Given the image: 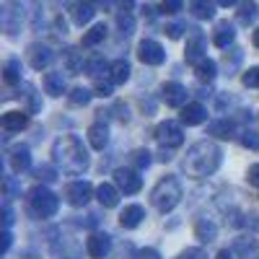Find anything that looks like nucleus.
I'll use <instances>...</instances> for the list:
<instances>
[{
	"label": "nucleus",
	"mask_w": 259,
	"mask_h": 259,
	"mask_svg": "<svg viewBox=\"0 0 259 259\" xmlns=\"http://www.w3.org/2000/svg\"><path fill=\"white\" fill-rule=\"evenodd\" d=\"M104 36H106V26H104V24L91 26L89 31L83 34V47H96L99 41H104Z\"/></svg>",
	"instance_id": "30"
},
{
	"label": "nucleus",
	"mask_w": 259,
	"mask_h": 259,
	"mask_svg": "<svg viewBox=\"0 0 259 259\" xmlns=\"http://www.w3.org/2000/svg\"><path fill=\"white\" fill-rule=\"evenodd\" d=\"M11 241H13V236H11V231L6 228V231H3V249H0L3 254H8V249H11Z\"/></svg>",
	"instance_id": "48"
},
{
	"label": "nucleus",
	"mask_w": 259,
	"mask_h": 259,
	"mask_svg": "<svg viewBox=\"0 0 259 259\" xmlns=\"http://www.w3.org/2000/svg\"><path fill=\"white\" fill-rule=\"evenodd\" d=\"M96 96H101V99H109L112 96V80L109 83H104V80H96Z\"/></svg>",
	"instance_id": "43"
},
{
	"label": "nucleus",
	"mask_w": 259,
	"mask_h": 259,
	"mask_svg": "<svg viewBox=\"0 0 259 259\" xmlns=\"http://www.w3.org/2000/svg\"><path fill=\"white\" fill-rule=\"evenodd\" d=\"M256 16H259L256 3H254V0H244L241 8H239V24L249 26V24H254V21H256Z\"/></svg>",
	"instance_id": "29"
},
{
	"label": "nucleus",
	"mask_w": 259,
	"mask_h": 259,
	"mask_svg": "<svg viewBox=\"0 0 259 259\" xmlns=\"http://www.w3.org/2000/svg\"><path fill=\"white\" fill-rule=\"evenodd\" d=\"M91 96H94V94H91L89 89H73V91L68 94V99H70L73 106H85V104L91 101Z\"/></svg>",
	"instance_id": "33"
},
{
	"label": "nucleus",
	"mask_w": 259,
	"mask_h": 259,
	"mask_svg": "<svg viewBox=\"0 0 259 259\" xmlns=\"http://www.w3.org/2000/svg\"><path fill=\"white\" fill-rule=\"evenodd\" d=\"M215 259H233V254H231L228 249H221V251H218V256H215Z\"/></svg>",
	"instance_id": "50"
},
{
	"label": "nucleus",
	"mask_w": 259,
	"mask_h": 259,
	"mask_svg": "<svg viewBox=\"0 0 259 259\" xmlns=\"http://www.w3.org/2000/svg\"><path fill=\"white\" fill-rule=\"evenodd\" d=\"M177 259H207L205 249H197V246H192V249H184Z\"/></svg>",
	"instance_id": "40"
},
{
	"label": "nucleus",
	"mask_w": 259,
	"mask_h": 259,
	"mask_svg": "<svg viewBox=\"0 0 259 259\" xmlns=\"http://www.w3.org/2000/svg\"><path fill=\"white\" fill-rule=\"evenodd\" d=\"M135 259H161V254H158L156 249H140V251L135 254Z\"/></svg>",
	"instance_id": "45"
},
{
	"label": "nucleus",
	"mask_w": 259,
	"mask_h": 259,
	"mask_svg": "<svg viewBox=\"0 0 259 259\" xmlns=\"http://www.w3.org/2000/svg\"><path fill=\"white\" fill-rule=\"evenodd\" d=\"M251 249H254L251 239L246 241V236H241V239H236V251H239L241 256H249V254H251Z\"/></svg>",
	"instance_id": "41"
},
{
	"label": "nucleus",
	"mask_w": 259,
	"mask_h": 259,
	"mask_svg": "<svg viewBox=\"0 0 259 259\" xmlns=\"http://www.w3.org/2000/svg\"><path fill=\"white\" fill-rule=\"evenodd\" d=\"M89 143H91L94 150H104L106 143H109V130L104 124H91L89 127Z\"/></svg>",
	"instance_id": "23"
},
{
	"label": "nucleus",
	"mask_w": 259,
	"mask_h": 259,
	"mask_svg": "<svg viewBox=\"0 0 259 259\" xmlns=\"http://www.w3.org/2000/svg\"><path fill=\"white\" fill-rule=\"evenodd\" d=\"M0 124H3L6 133H21V130L29 124V114H24V112H8V114H3Z\"/></svg>",
	"instance_id": "19"
},
{
	"label": "nucleus",
	"mask_w": 259,
	"mask_h": 259,
	"mask_svg": "<svg viewBox=\"0 0 259 259\" xmlns=\"http://www.w3.org/2000/svg\"><path fill=\"white\" fill-rule=\"evenodd\" d=\"M182 200V184L177 177H163L153 192H150V205H153L158 212H171Z\"/></svg>",
	"instance_id": "3"
},
{
	"label": "nucleus",
	"mask_w": 259,
	"mask_h": 259,
	"mask_svg": "<svg viewBox=\"0 0 259 259\" xmlns=\"http://www.w3.org/2000/svg\"><path fill=\"white\" fill-rule=\"evenodd\" d=\"M96 197H99V202L104 207H117V202H119V187L104 182V184L96 187Z\"/></svg>",
	"instance_id": "20"
},
{
	"label": "nucleus",
	"mask_w": 259,
	"mask_h": 259,
	"mask_svg": "<svg viewBox=\"0 0 259 259\" xmlns=\"http://www.w3.org/2000/svg\"><path fill=\"white\" fill-rule=\"evenodd\" d=\"M3 80L8 83V85H13V83H21V60H8L6 62V68H3Z\"/></svg>",
	"instance_id": "31"
},
{
	"label": "nucleus",
	"mask_w": 259,
	"mask_h": 259,
	"mask_svg": "<svg viewBox=\"0 0 259 259\" xmlns=\"http://www.w3.org/2000/svg\"><path fill=\"white\" fill-rule=\"evenodd\" d=\"M26 57H29V65L34 70H45V68H50V62L55 60V52L47 47V45H29V50H26Z\"/></svg>",
	"instance_id": "9"
},
{
	"label": "nucleus",
	"mask_w": 259,
	"mask_h": 259,
	"mask_svg": "<svg viewBox=\"0 0 259 259\" xmlns=\"http://www.w3.org/2000/svg\"><path fill=\"white\" fill-rule=\"evenodd\" d=\"M182 31H184V26H182V24H168V26H166V34H168L171 39H179V36H182Z\"/></svg>",
	"instance_id": "46"
},
{
	"label": "nucleus",
	"mask_w": 259,
	"mask_h": 259,
	"mask_svg": "<svg viewBox=\"0 0 259 259\" xmlns=\"http://www.w3.org/2000/svg\"><path fill=\"white\" fill-rule=\"evenodd\" d=\"M207 133L215 135V138H221V140H231L233 133H236V124H233L231 119H218V122H212V124L207 127Z\"/></svg>",
	"instance_id": "24"
},
{
	"label": "nucleus",
	"mask_w": 259,
	"mask_h": 259,
	"mask_svg": "<svg viewBox=\"0 0 259 259\" xmlns=\"http://www.w3.org/2000/svg\"><path fill=\"white\" fill-rule=\"evenodd\" d=\"M52 158L70 177H80L89 168V150L83 148V140L78 135H62L52 145Z\"/></svg>",
	"instance_id": "1"
},
{
	"label": "nucleus",
	"mask_w": 259,
	"mask_h": 259,
	"mask_svg": "<svg viewBox=\"0 0 259 259\" xmlns=\"http://www.w3.org/2000/svg\"><path fill=\"white\" fill-rule=\"evenodd\" d=\"M36 179H41V182H55V179H57V171H55L52 166H39V168H36Z\"/></svg>",
	"instance_id": "39"
},
{
	"label": "nucleus",
	"mask_w": 259,
	"mask_h": 259,
	"mask_svg": "<svg viewBox=\"0 0 259 259\" xmlns=\"http://www.w3.org/2000/svg\"><path fill=\"white\" fill-rule=\"evenodd\" d=\"M0 24H3V31L8 36H16L21 31V24H24V6H21V0H6L3 8H0Z\"/></svg>",
	"instance_id": "5"
},
{
	"label": "nucleus",
	"mask_w": 259,
	"mask_h": 259,
	"mask_svg": "<svg viewBox=\"0 0 259 259\" xmlns=\"http://www.w3.org/2000/svg\"><path fill=\"white\" fill-rule=\"evenodd\" d=\"M207 119V109L202 104H184V109H182V122L187 124V127H192V124H202Z\"/></svg>",
	"instance_id": "15"
},
{
	"label": "nucleus",
	"mask_w": 259,
	"mask_h": 259,
	"mask_svg": "<svg viewBox=\"0 0 259 259\" xmlns=\"http://www.w3.org/2000/svg\"><path fill=\"white\" fill-rule=\"evenodd\" d=\"M130 161H133V166L138 171H145L150 166V153H148V150H135V153L130 156Z\"/></svg>",
	"instance_id": "35"
},
{
	"label": "nucleus",
	"mask_w": 259,
	"mask_h": 259,
	"mask_svg": "<svg viewBox=\"0 0 259 259\" xmlns=\"http://www.w3.org/2000/svg\"><path fill=\"white\" fill-rule=\"evenodd\" d=\"M8 161H11L13 174H24V171L31 166V153H29V148H16L13 153L8 156Z\"/></svg>",
	"instance_id": "21"
},
{
	"label": "nucleus",
	"mask_w": 259,
	"mask_h": 259,
	"mask_svg": "<svg viewBox=\"0 0 259 259\" xmlns=\"http://www.w3.org/2000/svg\"><path fill=\"white\" fill-rule=\"evenodd\" d=\"M3 223H6V228H11V226H13V212H11V205H8V200L3 202Z\"/></svg>",
	"instance_id": "47"
},
{
	"label": "nucleus",
	"mask_w": 259,
	"mask_h": 259,
	"mask_svg": "<svg viewBox=\"0 0 259 259\" xmlns=\"http://www.w3.org/2000/svg\"><path fill=\"white\" fill-rule=\"evenodd\" d=\"M85 251L91 259H104L112 251V236L109 233H94L89 241H85Z\"/></svg>",
	"instance_id": "11"
},
{
	"label": "nucleus",
	"mask_w": 259,
	"mask_h": 259,
	"mask_svg": "<svg viewBox=\"0 0 259 259\" xmlns=\"http://www.w3.org/2000/svg\"><path fill=\"white\" fill-rule=\"evenodd\" d=\"M60 207L57 194L47 187H34L26 197V210L34 215V218H52Z\"/></svg>",
	"instance_id": "4"
},
{
	"label": "nucleus",
	"mask_w": 259,
	"mask_h": 259,
	"mask_svg": "<svg viewBox=\"0 0 259 259\" xmlns=\"http://www.w3.org/2000/svg\"><path fill=\"white\" fill-rule=\"evenodd\" d=\"M21 259H39V254H34V251H26V254H21Z\"/></svg>",
	"instance_id": "52"
},
{
	"label": "nucleus",
	"mask_w": 259,
	"mask_h": 259,
	"mask_svg": "<svg viewBox=\"0 0 259 259\" xmlns=\"http://www.w3.org/2000/svg\"><path fill=\"white\" fill-rule=\"evenodd\" d=\"M205 57H207V55H205V39H202L200 34L192 36V39L187 41V62H189V65H200Z\"/></svg>",
	"instance_id": "17"
},
{
	"label": "nucleus",
	"mask_w": 259,
	"mask_h": 259,
	"mask_svg": "<svg viewBox=\"0 0 259 259\" xmlns=\"http://www.w3.org/2000/svg\"><path fill=\"white\" fill-rule=\"evenodd\" d=\"M24 89H26V99H29V114L39 112L41 109V101L36 99V89H34V85H24Z\"/></svg>",
	"instance_id": "36"
},
{
	"label": "nucleus",
	"mask_w": 259,
	"mask_h": 259,
	"mask_svg": "<svg viewBox=\"0 0 259 259\" xmlns=\"http://www.w3.org/2000/svg\"><path fill=\"white\" fill-rule=\"evenodd\" d=\"M241 80H244L246 89H259V68H249Z\"/></svg>",
	"instance_id": "37"
},
{
	"label": "nucleus",
	"mask_w": 259,
	"mask_h": 259,
	"mask_svg": "<svg viewBox=\"0 0 259 259\" xmlns=\"http://www.w3.org/2000/svg\"><path fill=\"white\" fill-rule=\"evenodd\" d=\"M62 60H65V70H68V73H73V75H78V73H83V70H85V60H83V52H78L75 47L65 50V52H62Z\"/></svg>",
	"instance_id": "18"
},
{
	"label": "nucleus",
	"mask_w": 259,
	"mask_h": 259,
	"mask_svg": "<svg viewBox=\"0 0 259 259\" xmlns=\"http://www.w3.org/2000/svg\"><path fill=\"white\" fill-rule=\"evenodd\" d=\"M130 78V62L127 60H114L112 65H109V80L114 83V85H119V83H124Z\"/></svg>",
	"instance_id": "26"
},
{
	"label": "nucleus",
	"mask_w": 259,
	"mask_h": 259,
	"mask_svg": "<svg viewBox=\"0 0 259 259\" xmlns=\"http://www.w3.org/2000/svg\"><path fill=\"white\" fill-rule=\"evenodd\" d=\"M182 6H184V0H163V3H161L163 13H179Z\"/></svg>",
	"instance_id": "42"
},
{
	"label": "nucleus",
	"mask_w": 259,
	"mask_h": 259,
	"mask_svg": "<svg viewBox=\"0 0 259 259\" xmlns=\"http://www.w3.org/2000/svg\"><path fill=\"white\" fill-rule=\"evenodd\" d=\"M104 70H109V65H106L104 57H91V60H85V73L89 75H99Z\"/></svg>",
	"instance_id": "34"
},
{
	"label": "nucleus",
	"mask_w": 259,
	"mask_h": 259,
	"mask_svg": "<svg viewBox=\"0 0 259 259\" xmlns=\"http://www.w3.org/2000/svg\"><path fill=\"white\" fill-rule=\"evenodd\" d=\"M215 3H218V0H189V11H192L194 18L207 21V18L215 16Z\"/></svg>",
	"instance_id": "22"
},
{
	"label": "nucleus",
	"mask_w": 259,
	"mask_h": 259,
	"mask_svg": "<svg viewBox=\"0 0 259 259\" xmlns=\"http://www.w3.org/2000/svg\"><path fill=\"white\" fill-rule=\"evenodd\" d=\"M133 6H135V0H119V8L122 11H133Z\"/></svg>",
	"instance_id": "49"
},
{
	"label": "nucleus",
	"mask_w": 259,
	"mask_h": 259,
	"mask_svg": "<svg viewBox=\"0 0 259 259\" xmlns=\"http://www.w3.org/2000/svg\"><path fill=\"white\" fill-rule=\"evenodd\" d=\"M161 99L166 101V106H184L187 104V89L177 80H168L161 89Z\"/></svg>",
	"instance_id": "12"
},
{
	"label": "nucleus",
	"mask_w": 259,
	"mask_h": 259,
	"mask_svg": "<svg viewBox=\"0 0 259 259\" xmlns=\"http://www.w3.org/2000/svg\"><path fill=\"white\" fill-rule=\"evenodd\" d=\"M117 26L122 29L124 36L133 34V29H135V18H133V13H130V11H119V13H117Z\"/></svg>",
	"instance_id": "32"
},
{
	"label": "nucleus",
	"mask_w": 259,
	"mask_h": 259,
	"mask_svg": "<svg viewBox=\"0 0 259 259\" xmlns=\"http://www.w3.org/2000/svg\"><path fill=\"white\" fill-rule=\"evenodd\" d=\"M156 140L161 143V148H179L182 143H184V130H182V124L179 122H174V119H166V122H161L158 124V130H156Z\"/></svg>",
	"instance_id": "6"
},
{
	"label": "nucleus",
	"mask_w": 259,
	"mask_h": 259,
	"mask_svg": "<svg viewBox=\"0 0 259 259\" xmlns=\"http://www.w3.org/2000/svg\"><path fill=\"white\" fill-rule=\"evenodd\" d=\"M223 161V153H221V148L210 143V140H200V143H194L189 150H187V156H184V171L192 177V179H205L210 174H215L218 171Z\"/></svg>",
	"instance_id": "2"
},
{
	"label": "nucleus",
	"mask_w": 259,
	"mask_h": 259,
	"mask_svg": "<svg viewBox=\"0 0 259 259\" xmlns=\"http://www.w3.org/2000/svg\"><path fill=\"white\" fill-rule=\"evenodd\" d=\"M246 179H249V184H251V187H256V189H259V163L249 166V171H246Z\"/></svg>",
	"instance_id": "44"
},
{
	"label": "nucleus",
	"mask_w": 259,
	"mask_h": 259,
	"mask_svg": "<svg viewBox=\"0 0 259 259\" xmlns=\"http://www.w3.org/2000/svg\"><path fill=\"white\" fill-rule=\"evenodd\" d=\"M241 145L249 148V150H256L259 148V135L254 133V130H246V133L241 135Z\"/></svg>",
	"instance_id": "38"
},
{
	"label": "nucleus",
	"mask_w": 259,
	"mask_h": 259,
	"mask_svg": "<svg viewBox=\"0 0 259 259\" xmlns=\"http://www.w3.org/2000/svg\"><path fill=\"white\" fill-rule=\"evenodd\" d=\"M143 218H145V210H143L140 205H127V207L119 212L122 228H138V226L143 223Z\"/></svg>",
	"instance_id": "16"
},
{
	"label": "nucleus",
	"mask_w": 259,
	"mask_h": 259,
	"mask_svg": "<svg viewBox=\"0 0 259 259\" xmlns=\"http://www.w3.org/2000/svg\"><path fill=\"white\" fill-rule=\"evenodd\" d=\"M114 182H117V187L124 192V194H135V192H140V187H143V179L138 177V168L133 171V168H117L114 171Z\"/></svg>",
	"instance_id": "10"
},
{
	"label": "nucleus",
	"mask_w": 259,
	"mask_h": 259,
	"mask_svg": "<svg viewBox=\"0 0 259 259\" xmlns=\"http://www.w3.org/2000/svg\"><path fill=\"white\" fill-rule=\"evenodd\" d=\"M194 233H197L200 241L210 244V241H215V236H218V226H215L212 221H207V218H202V221H197V226H194Z\"/></svg>",
	"instance_id": "25"
},
{
	"label": "nucleus",
	"mask_w": 259,
	"mask_h": 259,
	"mask_svg": "<svg viewBox=\"0 0 259 259\" xmlns=\"http://www.w3.org/2000/svg\"><path fill=\"white\" fill-rule=\"evenodd\" d=\"M91 197H94V187L89 182H70L68 187H65V200H68L73 207L89 205Z\"/></svg>",
	"instance_id": "7"
},
{
	"label": "nucleus",
	"mask_w": 259,
	"mask_h": 259,
	"mask_svg": "<svg viewBox=\"0 0 259 259\" xmlns=\"http://www.w3.org/2000/svg\"><path fill=\"white\" fill-rule=\"evenodd\" d=\"M236 3H241V0H218V6L228 8V6H236Z\"/></svg>",
	"instance_id": "51"
},
{
	"label": "nucleus",
	"mask_w": 259,
	"mask_h": 259,
	"mask_svg": "<svg viewBox=\"0 0 259 259\" xmlns=\"http://www.w3.org/2000/svg\"><path fill=\"white\" fill-rule=\"evenodd\" d=\"M70 16H73L75 26H85V24H91V18L96 16V6L91 0H75L73 8H70Z\"/></svg>",
	"instance_id": "13"
},
{
	"label": "nucleus",
	"mask_w": 259,
	"mask_h": 259,
	"mask_svg": "<svg viewBox=\"0 0 259 259\" xmlns=\"http://www.w3.org/2000/svg\"><path fill=\"white\" fill-rule=\"evenodd\" d=\"M251 41H254V47H259V29L254 31V36H251Z\"/></svg>",
	"instance_id": "53"
},
{
	"label": "nucleus",
	"mask_w": 259,
	"mask_h": 259,
	"mask_svg": "<svg viewBox=\"0 0 259 259\" xmlns=\"http://www.w3.org/2000/svg\"><path fill=\"white\" fill-rule=\"evenodd\" d=\"M138 57H140L143 65H161L166 60V50L156 39H143L138 45Z\"/></svg>",
	"instance_id": "8"
},
{
	"label": "nucleus",
	"mask_w": 259,
	"mask_h": 259,
	"mask_svg": "<svg viewBox=\"0 0 259 259\" xmlns=\"http://www.w3.org/2000/svg\"><path fill=\"white\" fill-rule=\"evenodd\" d=\"M194 75H197V80H202V83H210V80H215V75H218V65L205 57L200 65H194Z\"/></svg>",
	"instance_id": "28"
},
{
	"label": "nucleus",
	"mask_w": 259,
	"mask_h": 259,
	"mask_svg": "<svg viewBox=\"0 0 259 259\" xmlns=\"http://www.w3.org/2000/svg\"><path fill=\"white\" fill-rule=\"evenodd\" d=\"M236 39V29L233 24H228V21H221L218 26H215V34H212V45L221 47V50H228V45H233Z\"/></svg>",
	"instance_id": "14"
},
{
	"label": "nucleus",
	"mask_w": 259,
	"mask_h": 259,
	"mask_svg": "<svg viewBox=\"0 0 259 259\" xmlns=\"http://www.w3.org/2000/svg\"><path fill=\"white\" fill-rule=\"evenodd\" d=\"M45 91L50 96H62L65 94V75L62 73H47L45 75Z\"/></svg>",
	"instance_id": "27"
}]
</instances>
